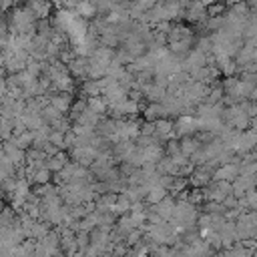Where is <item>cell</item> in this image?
I'll use <instances>...</instances> for the list:
<instances>
[{
	"label": "cell",
	"instance_id": "277c9868",
	"mask_svg": "<svg viewBox=\"0 0 257 257\" xmlns=\"http://www.w3.org/2000/svg\"><path fill=\"white\" fill-rule=\"evenodd\" d=\"M40 68H42V66H40V62H38V60H34V58H28V60H26V68H24V70H26V72H30L32 76H38Z\"/></svg>",
	"mask_w": 257,
	"mask_h": 257
},
{
	"label": "cell",
	"instance_id": "7a4b0ae2",
	"mask_svg": "<svg viewBox=\"0 0 257 257\" xmlns=\"http://www.w3.org/2000/svg\"><path fill=\"white\" fill-rule=\"evenodd\" d=\"M14 135V118L0 116V141H8Z\"/></svg>",
	"mask_w": 257,
	"mask_h": 257
},
{
	"label": "cell",
	"instance_id": "8992f818",
	"mask_svg": "<svg viewBox=\"0 0 257 257\" xmlns=\"http://www.w3.org/2000/svg\"><path fill=\"white\" fill-rule=\"evenodd\" d=\"M4 153V141H0V155Z\"/></svg>",
	"mask_w": 257,
	"mask_h": 257
},
{
	"label": "cell",
	"instance_id": "5b68a950",
	"mask_svg": "<svg viewBox=\"0 0 257 257\" xmlns=\"http://www.w3.org/2000/svg\"><path fill=\"white\" fill-rule=\"evenodd\" d=\"M52 106H54V108H58L60 112H62V110H66V106H68V96L60 94V96L52 98Z\"/></svg>",
	"mask_w": 257,
	"mask_h": 257
},
{
	"label": "cell",
	"instance_id": "3957f363",
	"mask_svg": "<svg viewBox=\"0 0 257 257\" xmlns=\"http://www.w3.org/2000/svg\"><path fill=\"white\" fill-rule=\"evenodd\" d=\"M28 8H30L36 16H44V14L48 12V4H46L44 0H32V2L28 4Z\"/></svg>",
	"mask_w": 257,
	"mask_h": 257
},
{
	"label": "cell",
	"instance_id": "6da1fadb",
	"mask_svg": "<svg viewBox=\"0 0 257 257\" xmlns=\"http://www.w3.org/2000/svg\"><path fill=\"white\" fill-rule=\"evenodd\" d=\"M4 155H6L16 167H20L22 163H26V151H24L22 147H18V143H16L14 139L4 141Z\"/></svg>",
	"mask_w": 257,
	"mask_h": 257
}]
</instances>
